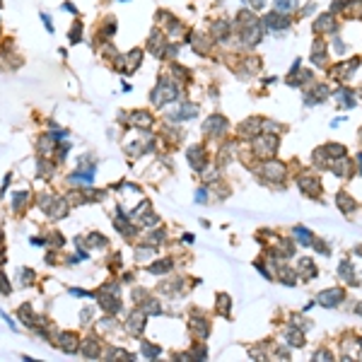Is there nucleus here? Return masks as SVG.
<instances>
[{
  "label": "nucleus",
  "mask_w": 362,
  "mask_h": 362,
  "mask_svg": "<svg viewBox=\"0 0 362 362\" xmlns=\"http://www.w3.org/2000/svg\"><path fill=\"white\" fill-rule=\"evenodd\" d=\"M176 87H174V82L172 80H167V77H162L159 80V85L155 87V92H152V102L157 104V106H162V104H167V102H172L174 97H176Z\"/></svg>",
  "instance_id": "f257e3e1"
},
{
  "label": "nucleus",
  "mask_w": 362,
  "mask_h": 362,
  "mask_svg": "<svg viewBox=\"0 0 362 362\" xmlns=\"http://www.w3.org/2000/svg\"><path fill=\"white\" fill-rule=\"evenodd\" d=\"M261 24H263L266 32H285L290 27V17L285 12H278V10H276V12H268Z\"/></svg>",
  "instance_id": "f03ea898"
},
{
  "label": "nucleus",
  "mask_w": 362,
  "mask_h": 362,
  "mask_svg": "<svg viewBox=\"0 0 362 362\" xmlns=\"http://www.w3.org/2000/svg\"><path fill=\"white\" fill-rule=\"evenodd\" d=\"M314 32H316V34H336V32H338V22H336L333 12L319 15L316 22H314Z\"/></svg>",
  "instance_id": "7ed1b4c3"
},
{
  "label": "nucleus",
  "mask_w": 362,
  "mask_h": 362,
  "mask_svg": "<svg viewBox=\"0 0 362 362\" xmlns=\"http://www.w3.org/2000/svg\"><path fill=\"white\" fill-rule=\"evenodd\" d=\"M341 299H343V292L341 290H326V292L319 294V302L326 304V307H336Z\"/></svg>",
  "instance_id": "20e7f679"
},
{
  "label": "nucleus",
  "mask_w": 362,
  "mask_h": 362,
  "mask_svg": "<svg viewBox=\"0 0 362 362\" xmlns=\"http://www.w3.org/2000/svg\"><path fill=\"white\" fill-rule=\"evenodd\" d=\"M61 348L66 353H75L77 350V336L75 333H61Z\"/></svg>",
  "instance_id": "39448f33"
},
{
  "label": "nucleus",
  "mask_w": 362,
  "mask_h": 362,
  "mask_svg": "<svg viewBox=\"0 0 362 362\" xmlns=\"http://www.w3.org/2000/svg\"><path fill=\"white\" fill-rule=\"evenodd\" d=\"M143 319H145L143 311H136V314L128 319V331H131V333H140V331H143V326H145Z\"/></svg>",
  "instance_id": "423d86ee"
},
{
  "label": "nucleus",
  "mask_w": 362,
  "mask_h": 362,
  "mask_svg": "<svg viewBox=\"0 0 362 362\" xmlns=\"http://www.w3.org/2000/svg\"><path fill=\"white\" fill-rule=\"evenodd\" d=\"M213 36L215 39H224V36H229V22H224V19H220V22H215L213 24Z\"/></svg>",
  "instance_id": "0eeeda50"
},
{
  "label": "nucleus",
  "mask_w": 362,
  "mask_h": 362,
  "mask_svg": "<svg viewBox=\"0 0 362 362\" xmlns=\"http://www.w3.org/2000/svg\"><path fill=\"white\" fill-rule=\"evenodd\" d=\"M276 10H278V12L290 15V12H294V10H297V0H276Z\"/></svg>",
  "instance_id": "6e6552de"
},
{
  "label": "nucleus",
  "mask_w": 362,
  "mask_h": 362,
  "mask_svg": "<svg viewBox=\"0 0 362 362\" xmlns=\"http://www.w3.org/2000/svg\"><path fill=\"white\" fill-rule=\"evenodd\" d=\"M220 126H227L222 116H210L206 121V131H210V133H220Z\"/></svg>",
  "instance_id": "1a4fd4ad"
},
{
  "label": "nucleus",
  "mask_w": 362,
  "mask_h": 362,
  "mask_svg": "<svg viewBox=\"0 0 362 362\" xmlns=\"http://www.w3.org/2000/svg\"><path fill=\"white\" fill-rule=\"evenodd\" d=\"M82 353H85L87 358H97V355H99V345H97V343H92V338H89V341L85 343Z\"/></svg>",
  "instance_id": "9d476101"
},
{
  "label": "nucleus",
  "mask_w": 362,
  "mask_h": 362,
  "mask_svg": "<svg viewBox=\"0 0 362 362\" xmlns=\"http://www.w3.org/2000/svg\"><path fill=\"white\" fill-rule=\"evenodd\" d=\"M131 121H133V123H136L138 128H140L143 123H152L150 114H145V111H138V114H133V116H131Z\"/></svg>",
  "instance_id": "9b49d317"
},
{
  "label": "nucleus",
  "mask_w": 362,
  "mask_h": 362,
  "mask_svg": "<svg viewBox=\"0 0 362 362\" xmlns=\"http://www.w3.org/2000/svg\"><path fill=\"white\" fill-rule=\"evenodd\" d=\"M140 61H143V53L136 49V51H133V56H128V70L133 72L138 66H140Z\"/></svg>",
  "instance_id": "f8f14e48"
},
{
  "label": "nucleus",
  "mask_w": 362,
  "mask_h": 362,
  "mask_svg": "<svg viewBox=\"0 0 362 362\" xmlns=\"http://www.w3.org/2000/svg\"><path fill=\"white\" fill-rule=\"evenodd\" d=\"M189 157L193 159V164H196V169H201V159H203V152H201L198 147H193V150H189Z\"/></svg>",
  "instance_id": "ddd939ff"
},
{
  "label": "nucleus",
  "mask_w": 362,
  "mask_h": 362,
  "mask_svg": "<svg viewBox=\"0 0 362 362\" xmlns=\"http://www.w3.org/2000/svg\"><path fill=\"white\" fill-rule=\"evenodd\" d=\"M102 307H104L106 311H119V307H121V304H119V299H109V297H106V299L102 302Z\"/></svg>",
  "instance_id": "4468645a"
},
{
  "label": "nucleus",
  "mask_w": 362,
  "mask_h": 362,
  "mask_svg": "<svg viewBox=\"0 0 362 362\" xmlns=\"http://www.w3.org/2000/svg\"><path fill=\"white\" fill-rule=\"evenodd\" d=\"M162 266H150V273H162L167 268H172V261H159Z\"/></svg>",
  "instance_id": "2eb2a0df"
},
{
  "label": "nucleus",
  "mask_w": 362,
  "mask_h": 362,
  "mask_svg": "<svg viewBox=\"0 0 362 362\" xmlns=\"http://www.w3.org/2000/svg\"><path fill=\"white\" fill-rule=\"evenodd\" d=\"M19 276H22V285H29V283L34 280V273H32V271H27V268H22V271H19Z\"/></svg>",
  "instance_id": "dca6fc26"
},
{
  "label": "nucleus",
  "mask_w": 362,
  "mask_h": 362,
  "mask_svg": "<svg viewBox=\"0 0 362 362\" xmlns=\"http://www.w3.org/2000/svg\"><path fill=\"white\" fill-rule=\"evenodd\" d=\"M27 198H29V193H15L12 203H17V208H22V203H27Z\"/></svg>",
  "instance_id": "f3484780"
},
{
  "label": "nucleus",
  "mask_w": 362,
  "mask_h": 362,
  "mask_svg": "<svg viewBox=\"0 0 362 362\" xmlns=\"http://www.w3.org/2000/svg\"><path fill=\"white\" fill-rule=\"evenodd\" d=\"M0 292H2V294H10V285H7V278H5L2 273H0Z\"/></svg>",
  "instance_id": "a211bd4d"
},
{
  "label": "nucleus",
  "mask_w": 362,
  "mask_h": 362,
  "mask_svg": "<svg viewBox=\"0 0 362 362\" xmlns=\"http://www.w3.org/2000/svg\"><path fill=\"white\" fill-rule=\"evenodd\" d=\"M143 353L155 358V355H159V348H155V345H143Z\"/></svg>",
  "instance_id": "6ab92c4d"
},
{
  "label": "nucleus",
  "mask_w": 362,
  "mask_h": 362,
  "mask_svg": "<svg viewBox=\"0 0 362 362\" xmlns=\"http://www.w3.org/2000/svg\"><path fill=\"white\" fill-rule=\"evenodd\" d=\"M249 5H251L254 10H263V7H266V0H249Z\"/></svg>",
  "instance_id": "aec40b11"
},
{
  "label": "nucleus",
  "mask_w": 362,
  "mask_h": 362,
  "mask_svg": "<svg viewBox=\"0 0 362 362\" xmlns=\"http://www.w3.org/2000/svg\"><path fill=\"white\" fill-rule=\"evenodd\" d=\"M360 172H362V155H360Z\"/></svg>",
  "instance_id": "412c9836"
}]
</instances>
